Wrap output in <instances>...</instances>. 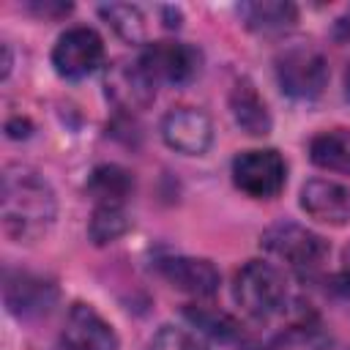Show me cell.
<instances>
[{
  "instance_id": "6da1fadb",
  "label": "cell",
  "mask_w": 350,
  "mask_h": 350,
  "mask_svg": "<svg viewBox=\"0 0 350 350\" xmlns=\"http://www.w3.org/2000/svg\"><path fill=\"white\" fill-rule=\"evenodd\" d=\"M57 216V200L41 172L27 164H8L0 178L3 232L16 243L41 241Z\"/></svg>"
},
{
  "instance_id": "7a4b0ae2",
  "label": "cell",
  "mask_w": 350,
  "mask_h": 350,
  "mask_svg": "<svg viewBox=\"0 0 350 350\" xmlns=\"http://www.w3.org/2000/svg\"><path fill=\"white\" fill-rule=\"evenodd\" d=\"M235 304L254 320H268L279 314L287 304V282L282 271L262 260H249L232 282Z\"/></svg>"
},
{
  "instance_id": "3957f363",
  "label": "cell",
  "mask_w": 350,
  "mask_h": 350,
  "mask_svg": "<svg viewBox=\"0 0 350 350\" xmlns=\"http://www.w3.org/2000/svg\"><path fill=\"white\" fill-rule=\"evenodd\" d=\"M260 243L265 252L276 254L279 260H284L290 268H295L301 273L317 271L328 257V241H323L317 232H312L295 221L271 224L262 232Z\"/></svg>"
},
{
  "instance_id": "277c9868",
  "label": "cell",
  "mask_w": 350,
  "mask_h": 350,
  "mask_svg": "<svg viewBox=\"0 0 350 350\" xmlns=\"http://www.w3.org/2000/svg\"><path fill=\"white\" fill-rule=\"evenodd\" d=\"M276 82L293 98H317L328 82L325 57L312 46H287L276 57Z\"/></svg>"
},
{
  "instance_id": "5b68a950",
  "label": "cell",
  "mask_w": 350,
  "mask_h": 350,
  "mask_svg": "<svg viewBox=\"0 0 350 350\" xmlns=\"http://www.w3.org/2000/svg\"><path fill=\"white\" fill-rule=\"evenodd\" d=\"M287 167L279 150L262 148V150H243L232 159V180L235 186L254 197V200H271L284 189Z\"/></svg>"
},
{
  "instance_id": "8992f818",
  "label": "cell",
  "mask_w": 350,
  "mask_h": 350,
  "mask_svg": "<svg viewBox=\"0 0 350 350\" xmlns=\"http://www.w3.org/2000/svg\"><path fill=\"white\" fill-rule=\"evenodd\" d=\"M139 63L153 82L186 85L200 74L202 55L197 46L183 41H156L145 46Z\"/></svg>"
},
{
  "instance_id": "52a82bcc",
  "label": "cell",
  "mask_w": 350,
  "mask_h": 350,
  "mask_svg": "<svg viewBox=\"0 0 350 350\" xmlns=\"http://www.w3.org/2000/svg\"><path fill=\"white\" fill-rule=\"evenodd\" d=\"M101 63H104V41L90 27L66 30L52 49V66L66 79H82L93 74Z\"/></svg>"
},
{
  "instance_id": "ba28073f",
  "label": "cell",
  "mask_w": 350,
  "mask_h": 350,
  "mask_svg": "<svg viewBox=\"0 0 350 350\" xmlns=\"http://www.w3.org/2000/svg\"><path fill=\"white\" fill-rule=\"evenodd\" d=\"M161 137L172 150L200 156L213 142V126L205 112L194 107H175L161 120Z\"/></svg>"
},
{
  "instance_id": "9c48e42d",
  "label": "cell",
  "mask_w": 350,
  "mask_h": 350,
  "mask_svg": "<svg viewBox=\"0 0 350 350\" xmlns=\"http://www.w3.org/2000/svg\"><path fill=\"white\" fill-rule=\"evenodd\" d=\"M60 342L66 350H118V334L88 304H74L68 309Z\"/></svg>"
},
{
  "instance_id": "30bf717a",
  "label": "cell",
  "mask_w": 350,
  "mask_h": 350,
  "mask_svg": "<svg viewBox=\"0 0 350 350\" xmlns=\"http://www.w3.org/2000/svg\"><path fill=\"white\" fill-rule=\"evenodd\" d=\"M3 301L16 317H38L57 301V287L36 273L8 271L3 282Z\"/></svg>"
},
{
  "instance_id": "8fae6325",
  "label": "cell",
  "mask_w": 350,
  "mask_h": 350,
  "mask_svg": "<svg viewBox=\"0 0 350 350\" xmlns=\"http://www.w3.org/2000/svg\"><path fill=\"white\" fill-rule=\"evenodd\" d=\"M107 96L120 107V109H145L153 96H156V82L148 77V71L142 68L139 60L129 63V60H118L107 68Z\"/></svg>"
},
{
  "instance_id": "7c38bea8",
  "label": "cell",
  "mask_w": 350,
  "mask_h": 350,
  "mask_svg": "<svg viewBox=\"0 0 350 350\" xmlns=\"http://www.w3.org/2000/svg\"><path fill=\"white\" fill-rule=\"evenodd\" d=\"M301 208L323 224L342 227L350 219V191L334 180L314 178L301 189Z\"/></svg>"
},
{
  "instance_id": "4fadbf2b",
  "label": "cell",
  "mask_w": 350,
  "mask_h": 350,
  "mask_svg": "<svg viewBox=\"0 0 350 350\" xmlns=\"http://www.w3.org/2000/svg\"><path fill=\"white\" fill-rule=\"evenodd\" d=\"M161 276L180 293L208 298L219 290V271L202 257H167L159 262Z\"/></svg>"
},
{
  "instance_id": "5bb4252c",
  "label": "cell",
  "mask_w": 350,
  "mask_h": 350,
  "mask_svg": "<svg viewBox=\"0 0 350 350\" xmlns=\"http://www.w3.org/2000/svg\"><path fill=\"white\" fill-rule=\"evenodd\" d=\"M230 112H232L235 123L241 126V131H246L252 137H262L271 131V112H268L262 96L257 93V88L252 85V79H246V77H241L230 90Z\"/></svg>"
},
{
  "instance_id": "9a60e30c",
  "label": "cell",
  "mask_w": 350,
  "mask_h": 350,
  "mask_svg": "<svg viewBox=\"0 0 350 350\" xmlns=\"http://www.w3.org/2000/svg\"><path fill=\"white\" fill-rule=\"evenodd\" d=\"M243 25L260 36H282L295 27L298 8L284 0H257V3H243L241 8Z\"/></svg>"
},
{
  "instance_id": "2e32d148",
  "label": "cell",
  "mask_w": 350,
  "mask_h": 350,
  "mask_svg": "<svg viewBox=\"0 0 350 350\" xmlns=\"http://www.w3.org/2000/svg\"><path fill=\"white\" fill-rule=\"evenodd\" d=\"M309 159L323 170L350 175V129L320 131L309 142Z\"/></svg>"
},
{
  "instance_id": "e0dca14e",
  "label": "cell",
  "mask_w": 350,
  "mask_h": 350,
  "mask_svg": "<svg viewBox=\"0 0 350 350\" xmlns=\"http://www.w3.org/2000/svg\"><path fill=\"white\" fill-rule=\"evenodd\" d=\"M134 180L131 175L118 167V164H101L93 170L90 180H88V194L96 200V205H112V208H123L126 197L131 194Z\"/></svg>"
},
{
  "instance_id": "ac0fdd59",
  "label": "cell",
  "mask_w": 350,
  "mask_h": 350,
  "mask_svg": "<svg viewBox=\"0 0 350 350\" xmlns=\"http://www.w3.org/2000/svg\"><path fill=\"white\" fill-rule=\"evenodd\" d=\"M101 19L126 41V44H142L148 30H145V16L137 5L129 3H109V5H98Z\"/></svg>"
},
{
  "instance_id": "d6986e66",
  "label": "cell",
  "mask_w": 350,
  "mask_h": 350,
  "mask_svg": "<svg viewBox=\"0 0 350 350\" xmlns=\"http://www.w3.org/2000/svg\"><path fill=\"white\" fill-rule=\"evenodd\" d=\"M129 230V216L123 213V208H112V205H96L88 232L93 238V243H112L118 241L123 232Z\"/></svg>"
},
{
  "instance_id": "ffe728a7",
  "label": "cell",
  "mask_w": 350,
  "mask_h": 350,
  "mask_svg": "<svg viewBox=\"0 0 350 350\" xmlns=\"http://www.w3.org/2000/svg\"><path fill=\"white\" fill-rule=\"evenodd\" d=\"M186 317L191 323H197L202 331H208L211 336H216V339H230L232 334H238V325L227 314H221L216 309H202V306L194 309V306H189L186 309Z\"/></svg>"
},
{
  "instance_id": "44dd1931",
  "label": "cell",
  "mask_w": 350,
  "mask_h": 350,
  "mask_svg": "<svg viewBox=\"0 0 350 350\" xmlns=\"http://www.w3.org/2000/svg\"><path fill=\"white\" fill-rule=\"evenodd\" d=\"M148 350H208V347H205L197 336H191L189 331H183V328L161 325V328L153 334Z\"/></svg>"
},
{
  "instance_id": "7402d4cb",
  "label": "cell",
  "mask_w": 350,
  "mask_h": 350,
  "mask_svg": "<svg viewBox=\"0 0 350 350\" xmlns=\"http://www.w3.org/2000/svg\"><path fill=\"white\" fill-rule=\"evenodd\" d=\"M334 284H336V290L342 295H350V243L342 252V262H339V271L334 276Z\"/></svg>"
},
{
  "instance_id": "603a6c76",
  "label": "cell",
  "mask_w": 350,
  "mask_h": 350,
  "mask_svg": "<svg viewBox=\"0 0 350 350\" xmlns=\"http://www.w3.org/2000/svg\"><path fill=\"white\" fill-rule=\"evenodd\" d=\"M334 33H336V38H339V41H350V8L336 19Z\"/></svg>"
},
{
  "instance_id": "cb8c5ba5",
  "label": "cell",
  "mask_w": 350,
  "mask_h": 350,
  "mask_svg": "<svg viewBox=\"0 0 350 350\" xmlns=\"http://www.w3.org/2000/svg\"><path fill=\"white\" fill-rule=\"evenodd\" d=\"M8 68H11V52L8 44H3V77H8Z\"/></svg>"
},
{
  "instance_id": "d4e9b609",
  "label": "cell",
  "mask_w": 350,
  "mask_h": 350,
  "mask_svg": "<svg viewBox=\"0 0 350 350\" xmlns=\"http://www.w3.org/2000/svg\"><path fill=\"white\" fill-rule=\"evenodd\" d=\"M345 96L350 98V66H347V71H345Z\"/></svg>"
}]
</instances>
